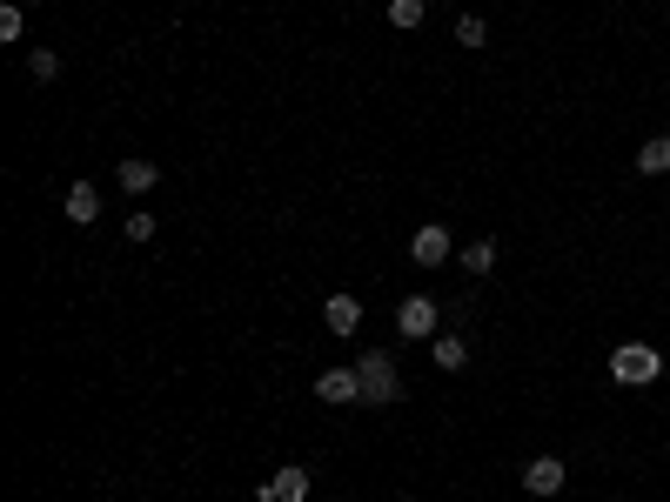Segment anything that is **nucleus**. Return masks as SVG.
Returning a JSON list of instances; mask_svg holds the SVG:
<instances>
[{"instance_id": "f257e3e1", "label": "nucleus", "mask_w": 670, "mask_h": 502, "mask_svg": "<svg viewBox=\"0 0 670 502\" xmlns=\"http://www.w3.org/2000/svg\"><path fill=\"white\" fill-rule=\"evenodd\" d=\"M356 375H362V409H389V402H402V375H396V362H389L382 349H362Z\"/></svg>"}, {"instance_id": "f03ea898", "label": "nucleus", "mask_w": 670, "mask_h": 502, "mask_svg": "<svg viewBox=\"0 0 670 502\" xmlns=\"http://www.w3.org/2000/svg\"><path fill=\"white\" fill-rule=\"evenodd\" d=\"M610 375H617V382H637V389H644V382H657V375H664V355L650 349V342H624V349L610 355Z\"/></svg>"}, {"instance_id": "7ed1b4c3", "label": "nucleus", "mask_w": 670, "mask_h": 502, "mask_svg": "<svg viewBox=\"0 0 670 502\" xmlns=\"http://www.w3.org/2000/svg\"><path fill=\"white\" fill-rule=\"evenodd\" d=\"M255 502H309V469L289 462V469H275V476L255 489Z\"/></svg>"}, {"instance_id": "20e7f679", "label": "nucleus", "mask_w": 670, "mask_h": 502, "mask_svg": "<svg viewBox=\"0 0 670 502\" xmlns=\"http://www.w3.org/2000/svg\"><path fill=\"white\" fill-rule=\"evenodd\" d=\"M409 262H416V268H443L449 262V228H443V221H423V228H416Z\"/></svg>"}, {"instance_id": "39448f33", "label": "nucleus", "mask_w": 670, "mask_h": 502, "mask_svg": "<svg viewBox=\"0 0 670 502\" xmlns=\"http://www.w3.org/2000/svg\"><path fill=\"white\" fill-rule=\"evenodd\" d=\"M315 402H329V409L362 402V375L356 369H322V375H315Z\"/></svg>"}, {"instance_id": "423d86ee", "label": "nucleus", "mask_w": 670, "mask_h": 502, "mask_svg": "<svg viewBox=\"0 0 670 502\" xmlns=\"http://www.w3.org/2000/svg\"><path fill=\"white\" fill-rule=\"evenodd\" d=\"M396 328L409 342H429V335H436V302H429V295H409V302L396 308Z\"/></svg>"}, {"instance_id": "0eeeda50", "label": "nucleus", "mask_w": 670, "mask_h": 502, "mask_svg": "<svg viewBox=\"0 0 670 502\" xmlns=\"http://www.w3.org/2000/svg\"><path fill=\"white\" fill-rule=\"evenodd\" d=\"M523 489H530V496H557V489H563V462L557 456H536L530 469H523Z\"/></svg>"}, {"instance_id": "6e6552de", "label": "nucleus", "mask_w": 670, "mask_h": 502, "mask_svg": "<svg viewBox=\"0 0 670 502\" xmlns=\"http://www.w3.org/2000/svg\"><path fill=\"white\" fill-rule=\"evenodd\" d=\"M322 322H329L335 335H356L362 328V302L356 295H329V302H322Z\"/></svg>"}, {"instance_id": "1a4fd4ad", "label": "nucleus", "mask_w": 670, "mask_h": 502, "mask_svg": "<svg viewBox=\"0 0 670 502\" xmlns=\"http://www.w3.org/2000/svg\"><path fill=\"white\" fill-rule=\"evenodd\" d=\"M155 181H161L155 161H141V154H128V161H121V188H128V195H155Z\"/></svg>"}, {"instance_id": "9d476101", "label": "nucleus", "mask_w": 670, "mask_h": 502, "mask_svg": "<svg viewBox=\"0 0 670 502\" xmlns=\"http://www.w3.org/2000/svg\"><path fill=\"white\" fill-rule=\"evenodd\" d=\"M94 215H101V195H94V181H74V188H67V221H81V228H88Z\"/></svg>"}, {"instance_id": "9b49d317", "label": "nucleus", "mask_w": 670, "mask_h": 502, "mask_svg": "<svg viewBox=\"0 0 670 502\" xmlns=\"http://www.w3.org/2000/svg\"><path fill=\"white\" fill-rule=\"evenodd\" d=\"M429 355H436V369H443V375L469 369V342H463V335H436V349H429Z\"/></svg>"}, {"instance_id": "f8f14e48", "label": "nucleus", "mask_w": 670, "mask_h": 502, "mask_svg": "<svg viewBox=\"0 0 670 502\" xmlns=\"http://www.w3.org/2000/svg\"><path fill=\"white\" fill-rule=\"evenodd\" d=\"M637 168L644 175H670V134H650L644 148H637Z\"/></svg>"}, {"instance_id": "ddd939ff", "label": "nucleus", "mask_w": 670, "mask_h": 502, "mask_svg": "<svg viewBox=\"0 0 670 502\" xmlns=\"http://www.w3.org/2000/svg\"><path fill=\"white\" fill-rule=\"evenodd\" d=\"M27 74H34V81H61V54H54V47H34V54H27Z\"/></svg>"}, {"instance_id": "4468645a", "label": "nucleus", "mask_w": 670, "mask_h": 502, "mask_svg": "<svg viewBox=\"0 0 670 502\" xmlns=\"http://www.w3.org/2000/svg\"><path fill=\"white\" fill-rule=\"evenodd\" d=\"M463 268H469V275H490V268H496V241L490 235L469 241V248H463Z\"/></svg>"}, {"instance_id": "2eb2a0df", "label": "nucleus", "mask_w": 670, "mask_h": 502, "mask_svg": "<svg viewBox=\"0 0 670 502\" xmlns=\"http://www.w3.org/2000/svg\"><path fill=\"white\" fill-rule=\"evenodd\" d=\"M423 14H429L423 0H389V21L396 27H423Z\"/></svg>"}, {"instance_id": "dca6fc26", "label": "nucleus", "mask_w": 670, "mask_h": 502, "mask_svg": "<svg viewBox=\"0 0 670 502\" xmlns=\"http://www.w3.org/2000/svg\"><path fill=\"white\" fill-rule=\"evenodd\" d=\"M456 41H463V47H483V41H490V27L476 21V14H463V21H456Z\"/></svg>"}, {"instance_id": "f3484780", "label": "nucleus", "mask_w": 670, "mask_h": 502, "mask_svg": "<svg viewBox=\"0 0 670 502\" xmlns=\"http://www.w3.org/2000/svg\"><path fill=\"white\" fill-rule=\"evenodd\" d=\"M128 241H155V215H148V208H134L128 215Z\"/></svg>"}, {"instance_id": "a211bd4d", "label": "nucleus", "mask_w": 670, "mask_h": 502, "mask_svg": "<svg viewBox=\"0 0 670 502\" xmlns=\"http://www.w3.org/2000/svg\"><path fill=\"white\" fill-rule=\"evenodd\" d=\"M27 21H21V7H0V41H21Z\"/></svg>"}, {"instance_id": "6ab92c4d", "label": "nucleus", "mask_w": 670, "mask_h": 502, "mask_svg": "<svg viewBox=\"0 0 670 502\" xmlns=\"http://www.w3.org/2000/svg\"><path fill=\"white\" fill-rule=\"evenodd\" d=\"M41 7H47V0H41Z\"/></svg>"}]
</instances>
